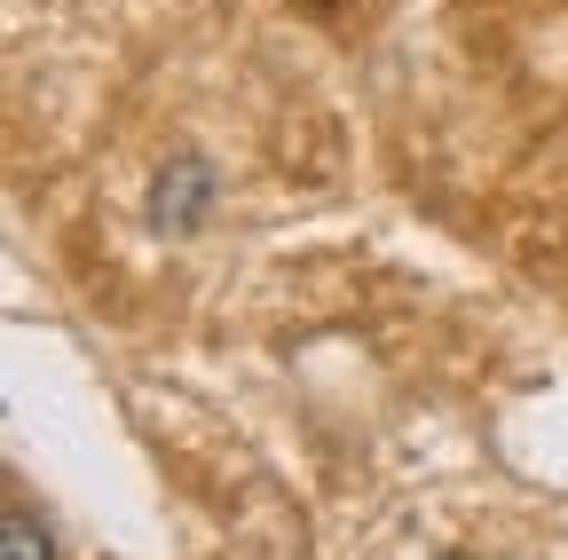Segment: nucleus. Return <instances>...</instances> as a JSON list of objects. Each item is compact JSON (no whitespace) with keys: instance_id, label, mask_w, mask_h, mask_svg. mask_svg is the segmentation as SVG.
I'll return each mask as SVG.
<instances>
[{"instance_id":"f257e3e1","label":"nucleus","mask_w":568,"mask_h":560,"mask_svg":"<svg viewBox=\"0 0 568 560\" xmlns=\"http://www.w3.org/2000/svg\"><path fill=\"white\" fill-rule=\"evenodd\" d=\"M0 560H55V552H48V529H40L24 506H9V521H0Z\"/></svg>"}]
</instances>
